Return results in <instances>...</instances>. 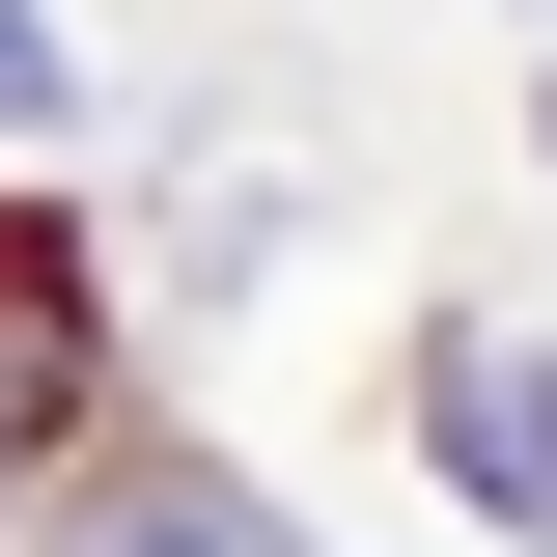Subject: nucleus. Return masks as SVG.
I'll return each instance as SVG.
<instances>
[{
  "mask_svg": "<svg viewBox=\"0 0 557 557\" xmlns=\"http://www.w3.org/2000/svg\"><path fill=\"white\" fill-rule=\"evenodd\" d=\"M446 446H474V502L557 530V362H530V335H446Z\"/></svg>",
  "mask_w": 557,
  "mask_h": 557,
  "instance_id": "2",
  "label": "nucleus"
},
{
  "mask_svg": "<svg viewBox=\"0 0 557 557\" xmlns=\"http://www.w3.org/2000/svg\"><path fill=\"white\" fill-rule=\"evenodd\" d=\"M57 84H84V57H57V28H28V0H0V139H28V112H57Z\"/></svg>",
  "mask_w": 557,
  "mask_h": 557,
  "instance_id": "3",
  "label": "nucleus"
},
{
  "mask_svg": "<svg viewBox=\"0 0 557 557\" xmlns=\"http://www.w3.org/2000/svg\"><path fill=\"white\" fill-rule=\"evenodd\" d=\"M112 557H251V502H168V530H112Z\"/></svg>",
  "mask_w": 557,
  "mask_h": 557,
  "instance_id": "4",
  "label": "nucleus"
},
{
  "mask_svg": "<svg viewBox=\"0 0 557 557\" xmlns=\"http://www.w3.org/2000/svg\"><path fill=\"white\" fill-rule=\"evenodd\" d=\"M84 362H112V307H84V251H57V223H0V474H57Z\"/></svg>",
  "mask_w": 557,
  "mask_h": 557,
  "instance_id": "1",
  "label": "nucleus"
}]
</instances>
